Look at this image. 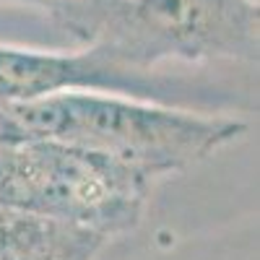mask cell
I'll return each mask as SVG.
<instances>
[{"instance_id": "cell-1", "label": "cell", "mask_w": 260, "mask_h": 260, "mask_svg": "<svg viewBox=\"0 0 260 260\" xmlns=\"http://www.w3.org/2000/svg\"><path fill=\"white\" fill-rule=\"evenodd\" d=\"M21 136L110 156L148 182L206 161L245 133V122L115 91H62L6 102Z\"/></svg>"}, {"instance_id": "cell-2", "label": "cell", "mask_w": 260, "mask_h": 260, "mask_svg": "<svg viewBox=\"0 0 260 260\" xmlns=\"http://www.w3.org/2000/svg\"><path fill=\"white\" fill-rule=\"evenodd\" d=\"M45 11L83 47L138 73L164 62H257V0H62Z\"/></svg>"}, {"instance_id": "cell-3", "label": "cell", "mask_w": 260, "mask_h": 260, "mask_svg": "<svg viewBox=\"0 0 260 260\" xmlns=\"http://www.w3.org/2000/svg\"><path fill=\"white\" fill-rule=\"evenodd\" d=\"M151 182L71 143L29 138L0 146V203L112 237L138 224Z\"/></svg>"}, {"instance_id": "cell-4", "label": "cell", "mask_w": 260, "mask_h": 260, "mask_svg": "<svg viewBox=\"0 0 260 260\" xmlns=\"http://www.w3.org/2000/svg\"><path fill=\"white\" fill-rule=\"evenodd\" d=\"M62 91H115L127 96L167 102L177 86L159 73H138L81 50H39L0 45V99L29 102Z\"/></svg>"}, {"instance_id": "cell-5", "label": "cell", "mask_w": 260, "mask_h": 260, "mask_svg": "<svg viewBox=\"0 0 260 260\" xmlns=\"http://www.w3.org/2000/svg\"><path fill=\"white\" fill-rule=\"evenodd\" d=\"M55 3H62V0H0V6H31L39 11H45L47 6H55Z\"/></svg>"}]
</instances>
